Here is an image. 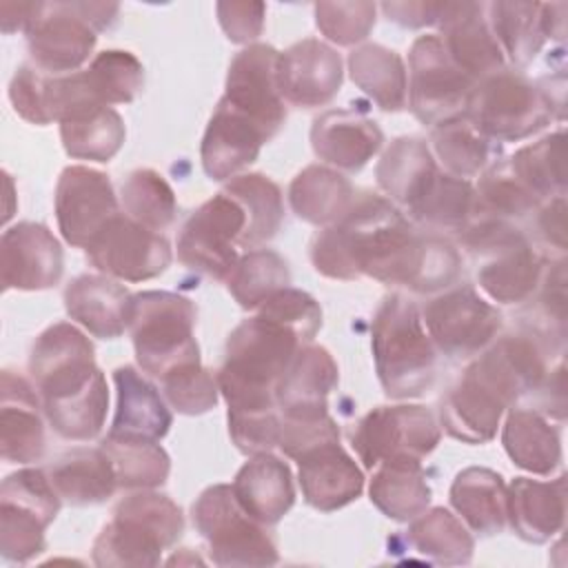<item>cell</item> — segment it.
<instances>
[{
  "label": "cell",
  "mask_w": 568,
  "mask_h": 568,
  "mask_svg": "<svg viewBox=\"0 0 568 568\" xmlns=\"http://www.w3.org/2000/svg\"><path fill=\"white\" fill-rule=\"evenodd\" d=\"M264 142L266 133L251 118L220 100L200 146L204 173L217 182L235 178L257 160Z\"/></svg>",
  "instance_id": "obj_25"
},
{
  "label": "cell",
  "mask_w": 568,
  "mask_h": 568,
  "mask_svg": "<svg viewBox=\"0 0 568 568\" xmlns=\"http://www.w3.org/2000/svg\"><path fill=\"white\" fill-rule=\"evenodd\" d=\"M439 437L442 428L426 406H377L357 422L353 448L366 468H375L384 462H422Z\"/></svg>",
  "instance_id": "obj_12"
},
{
  "label": "cell",
  "mask_w": 568,
  "mask_h": 568,
  "mask_svg": "<svg viewBox=\"0 0 568 568\" xmlns=\"http://www.w3.org/2000/svg\"><path fill=\"white\" fill-rule=\"evenodd\" d=\"M224 282L242 308H260L275 291L291 284V273L282 255L257 248L242 255Z\"/></svg>",
  "instance_id": "obj_47"
},
{
  "label": "cell",
  "mask_w": 568,
  "mask_h": 568,
  "mask_svg": "<svg viewBox=\"0 0 568 568\" xmlns=\"http://www.w3.org/2000/svg\"><path fill=\"white\" fill-rule=\"evenodd\" d=\"M351 80L382 111H399L406 104L408 82L399 53L382 44H362L348 55Z\"/></svg>",
  "instance_id": "obj_40"
},
{
  "label": "cell",
  "mask_w": 568,
  "mask_h": 568,
  "mask_svg": "<svg viewBox=\"0 0 568 568\" xmlns=\"http://www.w3.org/2000/svg\"><path fill=\"white\" fill-rule=\"evenodd\" d=\"M100 446L113 464L118 488L149 490L162 486L169 477L171 459L153 439L106 435Z\"/></svg>",
  "instance_id": "obj_46"
},
{
  "label": "cell",
  "mask_w": 568,
  "mask_h": 568,
  "mask_svg": "<svg viewBox=\"0 0 568 568\" xmlns=\"http://www.w3.org/2000/svg\"><path fill=\"white\" fill-rule=\"evenodd\" d=\"M89 262L106 277L144 282L164 273L173 260L169 242L124 213L113 215L87 246Z\"/></svg>",
  "instance_id": "obj_16"
},
{
  "label": "cell",
  "mask_w": 568,
  "mask_h": 568,
  "mask_svg": "<svg viewBox=\"0 0 568 568\" xmlns=\"http://www.w3.org/2000/svg\"><path fill=\"white\" fill-rule=\"evenodd\" d=\"M430 153L448 175L468 180L484 173L495 160L497 146L488 140L466 113L448 118L433 126Z\"/></svg>",
  "instance_id": "obj_38"
},
{
  "label": "cell",
  "mask_w": 568,
  "mask_h": 568,
  "mask_svg": "<svg viewBox=\"0 0 568 568\" xmlns=\"http://www.w3.org/2000/svg\"><path fill=\"white\" fill-rule=\"evenodd\" d=\"M537 226L541 237L557 246L559 251L566 248V197L555 195L541 209L537 217Z\"/></svg>",
  "instance_id": "obj_59"
},
{
  "label": "cell",
  "mask_w": 568,
  "mask_h": 568,
  "mask_svg": "<svg viewBox=\"0 0 568 568\" xmlns=\"http://www.w3.org/2000/svg\"><path fill=\"white\" fill-rule=\"evenodd\" d=\"M282 415L280 410L271 413H251V415H229V433L233 444L246 453H268L280 442Z\"/></svg>",
  "instance_id": "obj_56"
},
{
  "label": "cell",
  "mask_w": 568,
  "mask_h": 568,
  "mask_svg": "<svg viewBox=\"0 0 568 568\" xmlns=\"http://www.w3.org/2000/svg\"><path fill=\"white\" fill-rule=\"evenodd\" d=\"M462 246L479 257V288L499 304L526 302L544 277V260L528 237L497 217H475L462 233Z\"/></svg>",
  "instance_id": "obj_6"
},
{
  "label": "cell",
  "mask_w": 568,
  "mask_h": 568,
  "mask_svg": "<svg viewBox=\"0 0 568 568\" xmlns=\"http://www.w3.org/2000/svg\"><path fill=\"white\" fill-rule=\"evenodd\" d=\"M450 504L477 535L490 537L506 526V484L490 468L470 466L457 473L450 486Z\"/></svg>",
  "instance_id": "obj_34"
},
{
  "label": "cell",
  "mask_w": 568,
  "mask_h": 568,
  "mask_svg": "<svg viewBox=\"0 0 568 568\" xmlns=\"http://www.w3.org/2000/svg\"><path fill=\"white\" fill-rule=\"evenodd\" d=\"M60 138L67 155L75 160L109 162L122 149L126 129L115 109L98 106L62 120Z\"/></svg>",
  "instance_id": "obj_43"
},
{
  "label": "cell",
  "mask_w": 568,
  "mask_h": 568,
  "mask_svg": "<svg viewBox=\"0 0 568 568\" xmlns=\"http://www.w3.org/2000/svg\"><path fill=\"white\" fill-rule=\"evenodd\" d=\"M233 200L240 202L246 215V226L240 246L257 248L273 240L284 220V202L280 186L262 173H240L224 186Z\"/></svg>",
  "instance_id": "obj_41"
},
{
  "label": "cell",
  "mask_w": 568,
  "mask_h": 568,
  "mask_svg": "<svg viewBox=\"0 0 568 568\" xmlns=\"http://www.w3.org/2000/svg\"><path fill=\"white\" fill-rule=\"evenodd\" d=\"M475 193L479 213L497 220L524 217L541 204V200L515 175L508 160L493 162L481 173Z\"/></svg>",
  "instance_id": "obj_51"
},
{
  "label": "cell",
  "mask_w": 568,
  "mask_h": 568,
  "mask_svg": "<svg viewBox=\"0 0 568 568\" xmlns=\"http://www.w3.org/2000/svg\"><path fill=\"white\" fill-rule=\"evenodd\" d=\"M64 253L58 237L38 222H18L2 233V288L44 291L60 282Z\"/></svg>",
  "instance_id": "obj_20"
},
{
  "label": "cell",
  "mask_w": 568,
  "mask_h": 568,
  "mask_svg": "<svg viewBox=\"0 0 568 568\" xmlns=\"http://www.w3.org/2000/svg\"><path fill=\"white\" fill-rule=\"evenodd\" d=\"M302 346L304 342L291 328L262 315L237 324L215 375L229 415L280 410L275 386Z\"/></svg>",
  "instance_id": "obj_3"
},
{
  "label": "cell",
  "mask_w": 568,
  "mask_h": 568,
  "mask_svg": "<svg viewBox=\"0 0 568 568\" xmlns=\"http://www.w3.org/2000/svg\"><path fill=\"white\" fill-rule=\"evenodd\" d=\"M257 315L273 320L286 328H291L304 344H311L315 333L322 326V308L320 304L304 291L284 286L275 291L260 308Z\"/></svg>",
  "instance_id": "obj_54"
},
{
  "label": "cell",
  "mask_w": 568,
  "mask_h": 568,
  "mask_svg": "<svg viewBox=\"0 0 568 568\" xmlns=\"http://www.w3.org/2000/svg\"><path fill=\"white\" fill-rule=\"evenodd\" d=\"M373 359L384 393L393 399L417 397L435 379L437 357L417 306L390 293L373 320Z\"/></svg>",
  "instance_id": "obj_4"
},
{
  "label": "cell",
  "mask_w": 568,
  "mask_h": 568,
  "mask_svg": "<svg viewBox=\"0 0 568 568\" xmlns=\"http://www.w3.org/2000/svg\"><path fill=\"white\" fill-rule=\"evenodd\" d=\"M29 373L42 413L62 439L89 442L100 435L109 388L95 366L93 344L80 328L58 322L42 331L29 355Z\"/></svg>",
  "instance_id": "obj_2"
},
{
  "label": "cell",
  "mask_w": 568,
  "mask_h": 568,
  "mask_svg": "<svg viewBox=\"0 0 568 568\" xmlns=\"http://www.w3.org/2000/svg\"><path fill=\"white\" fill-rule=\"evenodd\" d=\"M47 470L22 468L0 486V550L7 561L24 564L47 546L44 530L60 510Z\"/></svg>",
  "instance_id": "obj_11"
},
{
  "label": "cell",
  "mask_w": 568,
  "mask_h": 568,
  "mask_svg": "<svg viewBox=\"0 0 568 568\" xmlns=\"http://www.w3.org/2000/svg\"><path fill=\"white\" fill-rule=\"evenodd\" d=\"M184 530L180 506L166 495L142 490L124 497L93 541V561L113 568H151Z\"/></svg>",
  "instance_id": "obj_5"
},
{
  "label": "cell",
  "mask_w": 568,
  "mask_h": 568,
  "mask_svg": "<svg viewBox=\"0 0 568 568\" xmlns=\"http://www.w3.org/2000/svg\"><path fill=\"white\" fill-rule=\"evenodd\" d=\"M475 80L448 55L439 36H419L408 53V104L413 115L437 126L466 111Z\"/></svg>",
  "instance_id": "obj_13"
},
{
  "label": "cell",
  "mask_w": 568,
  "mask_h": 568,
  "mask_svg": "<svg viewBox=\"0 0 568 568\" xmlns=\"http://www.w3.org/2000/svg\"><path fill=\"white\" fill-rule=\"evenodd\" d=\"M566 477L539 481L515 477L506 486V521L517 537L530 544H544L564 528L566 517Z\"/></svg>",
  "instance_id": "obj_28"
},
{
  "label": "cell",
  "mask_w": 568,
  "mask_h": 568,
  "mask_svg": "<svg viewBox=\"0 0 568 568\" xmlns=\"http://www.w3.org/2000/svg\"><path fill=\"white\" fill-rule=\"evenodd\" d=\"M233 495L260 524H277L295 501L291 468L271 453L253 455L235 475Z\"/></svg>",
  "instance_id": "obj_31"
},
{
  "label": "cell",
  "mask_w": 568,
  "mask_h": 568,
  "mask_svg": "<svg viewBox=\"0 0 568 568\" xmlns=\"http://www.w3.org/2000/svg\"><path fill=\"white\" fill-rule=\"evenodd\" d=\"M47 475L62 501L93 506L106 501L115 488V470L104 448H71L47 466Z\"/></svg>",
  "instance_id": "obj_33"
},
{
  "label": "cell",
  "mask_w": 568,
  "mask_h": 568,
  "mask_svg": "<svg viewBox=\"0 0 568 568\" xmlns=\"http://www.w3.org/2000/svg\"><path fill=\"white\" fill-rule=\"evenodd\" d=\"M311 262L333 280L368 275L415 293L448 288L462 271L450 242L417 233L388 200L373 193L355 197L344 217L315 235Z\"/></svg>",
  "instance_id": "obj_1"
},
{
  "label": "cell",
  "mask_w": 568,
  "mask_h": 568,
  "mask_svg": "<svg viewBox=\"0 0 568 568\" xmlns=\"http://www.w3.org/2000/svg\"><path fill=\"white\" fill-rule=\"evenodd\" d=\"M342 58L322 40L306 38L280 53L277 82L284 102L302 109L328 104L342 87Z\"/></svg>",
  "instance_id": "obj_21"
},
{
  "label": "cell",
  "mask_w": 568,
  "mask_h": 568,
  "mask_svg": "<svg viewBox=\"0 0 568 568\" xmlns=\"http://www.w3.org/2000/svg\"><path fill=\"white\" fill-rule=\"evenodd\" d=\"M486 18L504 58L517 67H526L546 42L539 2H488Z\"/></svg>",
  "instance_id": "obj_44"
},
{
  "label": "cell",
  "mask_w": 568,
  "mask_h": 568,
  "mask_svg": "<svg viewBox=\"0 0 568 568\" xmlns=\"http://www.w3.org/2000/svg\"><path fill=\"white\" fill-rule=\"evenodd\" d=\"M42 399L38 388L13 371L0 382V453L4 462L31 464L44 455Z\"/></svg>",
  "instance_id": "obj_23"
},
{
  "label": "cell",
  "mask_w": 568,
  "mask_h": 568,
  "mask_svg": "<svg viewBox=\"0 0 568 568\" xmlns=\"http://www.w3.org/2000/svg\"><path fill=\"white\" fill-rule=\"evenodd\" d=\"M266 4L262 2H220L217 20L226 38L235 44L253 42L264 29Z\"/></svg>",
  "instance_id": "obj_57"
},
{
  "label": "cell",
  "mask_w": 568,
  "mask_h": 568,
  "mask_svg": "<svg viewBox=\"0 0 568 568\" xmlns=\"http://www.w3.org/2000/svg\"><path fill=\"white\" fill-rule=\"evenodd\" d=\"M508 164L539 200L564 195V131H555L528 146H521Z\"/></svg>",
  "instance_id": "obj_48"
},
{
  "label": "cell",
  "mask_w": 568,
  "mask_h": 568,
  "mask_svg": "<svg viewBox=\"0 0 568 568\" xmlns=\"http://www.w3.org/2000/svg\"><path fill=\"white\" fill-rule=\"evenodd\" d=\"M468 368L497 393L506 408L526 395L539 393L552 371L546 346L532 333H513L497 339Z\"/></svg>",
  "instance_id": "obj_18"
},
{
  "label": "cell",
  "mask_w": 568,
  "mask_h": 568,
  "mask_svg": "<svg viewBox=\"0 0 568 568\" xmlns=\"http://www.w3.org/2000/svg\"><path fill=\"white\" fill-rule=\"evenodd\" d=\"M501 444L515 466L532 475H550L561 462L559 430L535 408H513Z\"/></svg>",
  "instance_id": "obj_36"
},
{
  "label": "cell",
  "mask_w": 568,
  "mask_h": 568,
  "mask_svg": "<svg viewBox=\"0 0 568 568\" xmlns=\"http://www.w3.org/2000/svg\"><path fill=\"white\" fill-rule=\"evenodd\" d=\"M113 382L118 388V406L109 435L160 442L169 433L173 417L158 388L133 366L115 368Z\"/></svg>",
  "instance_id": "obj_32"
},
{
  "label": "cell",
  "mask_w": 568,
  "mask_h": 568,
  "mask_svg": "<svg viewBox=\"0 0 568 568\" xmlns=\"http://www.w3.org/2000/svg\"><path fill=\"white\" fill-rule=\"evenodd\" d=\"M406 537L419 555L444 566H464L475 550L468 528L446 508H430L417 515Z\"/></svg>",
  "instance_id": "obj_45"
},
{
  "label": "cell",
  "mask_w": 568,
  "mask_h": 568,
  "mask_svg": "<svg viewBox=\"0 0 568 568\" xmlns=\"http://www.w3.org/2000/svg\"><path fill=\"white\" fill-rule=\"evenodd\" d=\"M435 171V158L424 140L397 138L377 162L375 175L379 189L408 209Z\"/></svg>",
  "instance_id": "obj_42"
},
{
  "label": "cell",
  "mask_w": 568,
  "mask_h": 568,
  "mask_svg": "<svg viewBox=\"0 0 568 568\" xmlns=\"http://www.w3.org/2000/svg\"><path fill=\"white\" fill-rule=\"evenodd\" d=\"M195 306L169 291H142L131 300L129 331L140 368L153 377H164L171 368L200 362L193 337Z\"/></svg>",
  "instance_id": "obj_7"
},
{
  "label": "cell",
  "mask_w": 568,
  "mask_h": 568,
  "mask_svg": "<svg viewBox=\"0 0 568 568\" xmlns=\"http://www.w3.org/2000/svg\"><path fill=\"white\" fill-rule=\"evenodd\" d=\"M277 60L280 51L271 44H248L233 58L222 95L224 102L251 118L268 140L286 120L277 82Z\"/></svg>",
  "instance_id": "obj_17"
},
{
  "label": "cell",
  "mask_w": 568,
  "mask_h": 568,
  "mask_svg": "<svg viewBox=\"0 0 568 568\" xmlns=\"http://www.w3.org/2000/svg\"><path fill=\"white\" fill-rule=\"evenodd\" d=\"M566 2L541 4V31L546 40H564L566 36Z\"/></svg>",
  "instance_id": "obj_60"
},
{
  "label": "cell",
  "mask_w": 568,
  "mask_h": 568,
  "mask_svg": "<svg viewBox=\"0 0 568 568\" xmlns=\"http://www.w3.org/2000/svg\"><path fill=\"white\" fill-rule=\"evenodd\" d=\"M337 386V364L324 346L304 344L275 386L284 417H320L328 413V393Z\"/></svg>",
  "instance_id": "obj_26"
},
{
  "label": "cell",
  "mask_w": 568,
  "mask_h": 568,
  "mask_svg": "<svg viewBox=\"0 0 568 568\" xmlns=\"http://www.w3.org/2000/svg\"><path fill=\"white\" fill-rule=\"evenodd\" d=\"M84 78L104 106L129 104L144 87V67L131 51L109 49L93 58Z\"/></svg>",
  "instance_id": "obj_49"
},
{
  "label": "cell",
  "mask_w": 568,
  "mask_h": 568,
  "mask_svg": "<svg viewBox=\"0 0 568 568\" xmlns=\"http://www.w3.org/2000/svg\"><path fill=\"white\" fill-rule=\"evenodd\" d=\"M193 526L209 544V555L217 566H273L277 546L266 526L253 519L235 499L229 484L202 490L193 508Z\"/></svg>",
  "instance_id": "obj_10"
},
{
  "label": "cell",
  "mask_w": 568,
  "mask_h": 568,
  "mask_svg": "<svg viewBox=\"0 0 568 568\" xmlns=\"http://www.w3.org/2000/svg\"><path fill=\"white\" fill-rule=\"evenodd\" d=\"M555 109L546 89L519 71L499 69L475 82L464 113L488 140L515 142L544 129Z\"/></svg>",
  "instance_id": "obj_9"
},
{
  "label": "cell",
  "mask_w": 568,
  "mask_h": 568,
  "mask_svg": "<svg viewBox=\"0 0 568 568\" xmlns=\"http://www.w3.org/2000/svg\"><path fill=\"white\" fill-rule=\"evenodd\" d=\"M442 9H444V2H384L382 4V11L388 16V20L408 29L437 24Z\"/></svg>",
  "instance_id": "obj_58"
},
{
  "label": "cell",
  "mask_w": 568,
  "mask_h": 568,
  "mask_svg": "<svg viewBox=\"0 0 568 568\" xmlns=\"http://www.w3.org/2000/svg\"><path fill=\"white\" fill-rule=\"evenodd\" d=\"M160 382L164 399L182 415H202L217 404V377L200 362L180 364L160 377Z\"/></svg>",
  "instance_id": "obj_52"
},
{
  "label": "cell",
  "mask_w": 568,
  "mask_h": 568,
  "mask_svg": "<svg viewBox=\"0 0 568 568\" xmlns=\"http://www.w3.org/2000/svg\"><path fill=\"white\" fill-rule=\"evenodd\" d=\"M47 75L38 67H20L9 84V100L16 113L38 126L51 124L47 109Z\"/></svg>",
  "instance_id": "obj_55"
},
{
  "label": "cell",
  "mask_w": 568,
  "mask_h": 568,
  "mask_svg": "<svg viewBox=\"0 0 568 568\" xmlns=\"http://www.w3.org/2000/svg\"><path fill=\"white\" fill-rule=\"evenodd\" d=\"M408 213L430 229L462 233L475 217H479L477 193L468 180L437 169L408 206Z\"/></svg>",
  "instance_id": "obj_37"
},
{
  "label": "cell",
  "mask_w": 568,
  "mask_h": 568,
  "mask_svg": "<svg viewBox=\"0 0 568 568\" xmlns=\"http://www.w3.org/2000/svg\"><path fill=\"white\" fill-rule=\"evenodd\" d=\"M375 11L373 2H317L315 24L331 42L351 47L371 33Z\"/></svg>",
  "instance_id": "obj_53"
},
{
  "label": "cell",
  "mask_w": 568,
  "mask_h": 568,
  "mask_svg": "<svg viewBox=\"0 0 568 568\" xmlns=\"http://www.w3.org/2000/svg\"><path fill=\"white\" fill-rule=\"evenodd\" d=\"M244 226V209L222 191L184 222L178 237V260L206 277L226 280L240 260L235 244H240Z\"/></svg>",
  "instance_id": "obj_14"
},
{
  "label": "cell",
  "mask_w": 568,
  "mask_h": 568,
  "mask_svg": "<svg viewBox=\"0 0 568 568\" xmlns=\"http://www.w3.org/2000/svg\"><path fill=\"white\" fill-rule=\"evenodd\" d=\"M300 486L308 506L333 513L355 501L364 490V475L339 439L317 444L297 459Z\"/></svg>",
  "instance_id": "obj_24"
},
{
  "label": "cell",
  "mask_w": 568,
  "mask_h": 568,
  "mask_svg": "<svg viewBox=\"0 0 568 568\" xmlns=\"http://www.w3.org/2000/svg\"><path fill=\"white\" fill-rule=\"evenodd\" d=\"M120 195L124 215L151 231L166 229L175 217L178 206L173 189L153 169H138L129 173Z\"/></svg>",
  "instance_id": "obj_50"
},
{
  "label": "cell",
  "mask_w": 568,
  "mask_h": 568,
  "mask_svg": "<svg viewBox=\"0 0 568 568\" xmlns=\"http://www.w3.org/2000/svg\"><path fill=\"white\" fill-rule=\"evenodd\" d=\"M506 406L497 393L484 384L470 368L442 399V428L466 444H486L495 437Z\"/></svg>",
  "instance_id": "obj_30"
},
{
  "label": "cell",
  "mask_w": 568,
  "mask_h": 568,
  "mask_svg": "<svg viewBox=\"0 0 568 568\" xmlns=\"http://www.w3.org/2000/svg\"><path fill=\"white\" fill-rule=\"evenodd\" d=\"M113 2H38L27 27L31 60L40 71L80 69L91 55L98 33L115 22Z\"/></svg>",
  "instance_id": "obj_8"
},
{
  "label": "cell",
  "mask_w": 568,
  "mask_h": 568,
  "mask_svg": "<svg viewBox=\"0 0 568 568\" xmlns=\"http://www.w3.org/2000/svg\"><path fill=\"white\" fill-rule=\"evenodd\" d=\"M368 495L386 517L395 521H413L430 504V488L422 462L377 464Z\"/></svg>",
  "instance_id": "obj_39"
},
{
  "label": "cell",
  "mask_w": 568,
  "mask_h": 568,
  "mask_svg": "<svg viewBox=\"0 0 568 568\" xmlns=\"http://www.w3.org/2000/svg\"><path fill=\"white\" fill-rule=\"evenodd\" d=\"M133 295L106 275H80L64 288V308L93 337L115 339L129 328Z\"/></svg>",
  "instance_id": "obj_29"
},
{
  "label": "cell",
  "mask_w": 568,
  "mask_h": 568,
  "mask_svg": "<svg viewBox=\"0 0 568 568\" xmlns=\"http://www.w3.org/2000/svg\"><path fill=\"white\" fill-rule=\"evenodd\" d=\"M384 142L375 120L351 109H331L315 118L311 144L320 160L348 173H357Z\"/></svg>",
  "instance_id": "obj_27"
},
{
  "label": "cell",
  "mask_w": 568,
  "mask_h": 568,
  "mask_svg": "<svg viewBox=\"0 0 568 568\" xmlns=\"http://www.w3.org/2000/svg\"><path fill=\"white\" fill-rule=\"evenodd\" d=\"M118 200L109 178L89 166H67L55 186V217L62 237L87 248L100 229L118 215Z\"/></svg>",
  "instance_id": "obj_19"
},
{
  "label": "cell",
  "mask_w": 568,
  "mask_h": 568,
  "mask_svg": "<svg viewBox=\"0 0 568 568\" xmlns=\"http://www.w3.org/2000/svg\"><path fill=\"white\" fill-rule=\"evenodd\" d=\"M453 62L475 82L504 69V53L490 31L484 2H444L437 20Z\"/></svg>",
  "instance_id": "obj_22"
},
{
  "label": "cell",
  "mask_w": 568,
  "mask_h": 568,
  "mask_svg": "<svg viewBox=\"0 0 568 568\" xmlns=\"http://www.w3.org/2000/svg\"><path fill=\"white\" fill-rule=\"evenodd\" d=\"M288 202L300 220L317 226H331L346 215L355 202V193L351 182L335 169L311 164L293 178L288 186Z\"/></svg>",
  "instance_id": "obj_35"
},
{
  "label": "cell",
  "mask_w": 568,
  "mask_h": 568,
  "mask_svg": "<svg viewBox=\"0 0 568 568\" xmlns=\"http://www.w3.org/2000/svg\"><path fill=\"white\" fill-rule=\"evenodd\" d=\"M422 322L442 353L470 357L493 342L501 326V315L473 286H457L428 300L422 308Z\"/></svg>",
  "instance_id": "obj_15"
}]
</instances>
